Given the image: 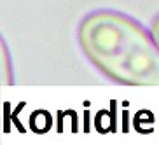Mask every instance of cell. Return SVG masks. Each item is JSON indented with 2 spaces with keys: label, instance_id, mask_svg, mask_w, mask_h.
<instances>
[{
  "label": "cell",
  "instance_id": "obj_1",
  "mask_svg": "<svg viewBox=\"0 0 159 145\" xmlns=\"http://www.w3.org/2000/svg\"><path fill=\"white\" fill-rule=\"evenodd\" d=\"M77 42L102 75L122 86H159V47L135 18L114 9L86 14Z\"/></svg>",
  "mask_w": 159,
  "mask_h": 145
},
{
  "label": "cell",
  "instance_id": "obj_2",
  "mask_svg": "<svg viewBox=\"0 0 159 145\" xmlns=\"http://www.w3.org/2000/svg\"><path fill=\"white\" fill-rule=\"evenodd\" d=\"M149 30H150V33H152V39L156 40V44H157V47H159V12L152 18V21H150V25H149Z\"/></svg>",
  "mask_w": 159,
  "mask_h": 145
}]
</instances>
